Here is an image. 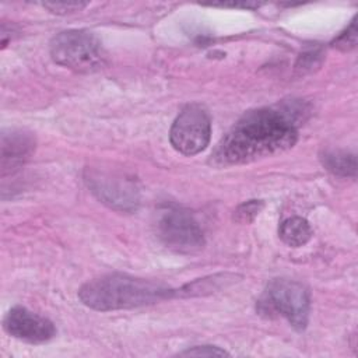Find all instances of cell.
<instances>
[{"label":"cell","instance_id":"obj_11","mask_svg":"<svg viewBox=\"0 0 358 358\" xmlns=\"http://www.w3.org/2000/svg\"><path fill=\"white\" fill-rule=\"evenodd\" d=\"M278 235L285 245L291 248H299L310 241L313 229L305 218L289 217L280 224Z\"/></svg>","mask_w":358,"mask_h":358},{"label":"cell","instance_id":"obj_7","mask_svg":"<svg viewBox=\"0 0 358 358\" xmlns=\"http://www.w3.org/2000/svg\"><path fill=\"white\" fill-rule=\"evenodd\" d=\"M85 182L90 190L112 208L133 211L140 204V193L136 183L122 175L91 171L85 176Z\"/></svg>","mask_w":358,"mask_h":358},{"label":"cell","instance_id":"obj_3","mask_svg":"<svg viewBox=\"0 0 358 358\" xmlns=\"http://www.w3.org/2000/svg\"><path fill=\"white\" fill-rule=\"evenodd\" d=\"M266 317L282 316L298 331H303L309 322L310 294L299 281L289 278L271 280L256 305Z\"/></svg>","mask_w":358,"mask_h":358},{"label":"cell","instance_id":"obj_17","mask_svg":"<svg viewBox=\"0 0 358 358\" xmlns=\"http://www.w3.org/2000/svg\"><path fill=\"white\" fill-rule=\"evenodd\" d=\"M211 6L214 7H231V8H246V10H253V8H257L260 7L262 4L260 3H252V1H243V3H236V1H232V3H213Z\"/></svg>","mask_w":358,"mask_h":358},{"label":"cell","instance_id":"obj_14","mask_svg":"<svg viewBox=\"0 0 358 358\" xmlns=\"http://www.w3.org/2000/svg\"><path fill=\"white\" fill-rule=\"evenodd\" d=\"M357 45V22L355 18L351 21V24L347 27L344 32H341L333 42L331 46L337 48L340 50H351Z\"/></svg>","mask_w":358,"mask_h":358},{"label":"cell","instance_id":"obj_13","mask_svg":"<svg viewBox=\"0 0 358 358\" xmlns=\"http://www.w3.org/2000/svg\"><path fill=\"white\" fill-rule=\"evenodd\" d=\"M263 207L264 203L262 200H248L235 208L234 220L239 224H250L259 215Z\"/></svg>","mask_w":358,"mask_h":358},{"label":"cell","instance_id":"obj_15","mask_svg":"<svg viewBox=\"0 0 358 358\" xmlns=\"http://www.w3.org/2000/svg\"><path fill=\"white\" fill-rule=\"evenodd\" d=\"M180 357H229V352L217 345H196L179 352Z\"/></svg>","mask_w":358,"mask_h":358},{"label":"cell","instance_id":"obj_5","mask_svg":"<svg viewBox=\"0 0 358 358\" xmlns=\"http://www.w3.org/2000/svg\"><path fill=\"white\" fill-rule=\"evenodd\" d=\"M211 137V119L199 103L186 105L176 116L169 131L172 147L187 157L204 151Z\"/></svg>","mask_w":358,"mask_h":358},{"label":"cell","instance_id":"obj_12","mask_svg":"<svg viewBox=\"0 0 358 358\" xmlns=\"http://www.w3.org/2000/svg\"><path fill=\"white\" fill-rule=\"evenodd\" d=\"M323 166L333 175L341 178H355L357 157L344 150H327L320 157Z\"/></svg>","mask_w":358,"mask_h":358},{"label":"cell","instance_id":"obj_4","mask_svg":"<svg viewBox=\"0 0 358 358\" xmlns=\"http://www.w3.org/2000/svg\"><path fill=\"white\" fill-rule=\"evenodd\" d=\"M49 52L55 63L78 73L96 71L106 62L101 41L87 29L59 32L52 38Z\"/></svg>","mask_w":358,"mask_h":358},{"label":"cell","instance_id":"obj_1","mask_svg":"<svg viewBox=\"0 0 358 358\" xmlns=\"http://www.w3.org/2000/svg\"><path fill=\"white\" fill-rule=\"evenodd\" d=\"M305 113L296 101L246 112L217 144L211 162L218 166L248 164L291 148Z\"/></svg>","mask_w":358,"mask_h":358},{"label":"cell","instance_id":"obj_16","mask_svg":"<svg viewBox=\"0 0 358 358\" xmlns=\"http://www.w3.org/2000/svg\"><path fill=\"white\" fill-rule=\"evenodd\" d=\"M87 6V3H78V1H56V3H43V7L48 8L52 13L56 14H67L73 11H80Z\"/></svg>","mask_w":358,"mask_h":358},{"label":"cell","instance_id":"obj_10","mask_svg":"<svg viewBox=\"0 0 358 358\" xmlns=\"http://www.w3.org/2000/svg\"><path fill=\"white\" fill-rule=\"evenodd\" d=\"M238 275L229 274V273H221L208 275L204 278L194 280L189 284H185L183 287L175 289V298H186V296H201L207 294H213L215 291H220L221 288H225L227 285H231L236 281Z\"/></svg>","mask_w":358,"mask_h":358},{"label":"cell","instance_id":"obj_8","mask_svg":"<svg viewBox=\"0 0 358 358\" xmlns=\"http://www.w3.org/2000/svg\"><path fill=\"white\" fill-rule=\"evenodd\" d=\"M3 327L10 336L31 344L46 343L56 336V327L49 319L20 305L7 312Z\"/></svg>","mask_w":358,"mask_h":358},{"label":"cell","instance_id":"obj_2","mask_svg":"<svg viewBox=\"0 0 358 358\" xmlns=\"http://www.w3.org/2000/svg\"><path fill=\"white\" fill-rule=\"evenodd\" d=\"M78 298L91 309L108 312L171 299L175 298V289L161 282L115 273L87 281L78 289Z\"/></svg>","mask_w":358,"mask_h":358},{"label":"cell","instance_id":"obj_9","mask_svg":"<svg viewBox=\"0 0 358 358\" xmlns=\"http://www.w3.org/2000/svg\"><path fill=\"white\" fill-rule=\"evenodd\" d=\"M35 138L24 130H8L1 134V172H13L20 168L34 152Z\"/></svg>","mask_w":358,"mask_h":358},{"label":"cell","instance_id":"obj_6","mask_svg":"<svg viewBox=\"0 0 358 358\" xmlns=\"http://www.w3.org/2000/svg\"><path fill=\"white\" fill-rule=\"evenodd\" d=\"M157 232L161 242L178 253H194L204 246V235L197 221L178 207H166L161 211Z\"/></svg>","mask_w":358,"mask_h":358}]
</instances>
